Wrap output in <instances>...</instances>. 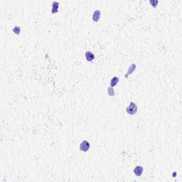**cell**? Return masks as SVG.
Listing matches in <instances>:
<instances>
[{
  "mask_svg": "<svg viewBox=\"0 0 182 182\" xmlns=\"http://www.w3.org/2000/svg\"><path fill=\"white\" fill-rule=\"evenodd\" d=\"M101 16V11L100 10H95L93 14V20L95 22H98Z\"/></svg>",
  "mask_w": 182,
  "mask_h": 182,
  "instance_id": "277c9868",
  "label": "cell"
},
{
  "mask_svg": "<svg viewBox=\"0 0 182 182\" xmlns=\"http://www.w3.org/2000/svg\"><path fill=\"white\" fill-rule=\"evenodd\" d=\"M12 31L15 34H16V35H19L20 33H21V27L19 26H16L14 27V29H12Z\"/></svg>",
  "mask_w": 182,
  "mask_h": 182,
  "instance_id": "9c48e42d",
  "label": "cell"
},
{
  "mask_svg": "<svg viewBox=\"0 0 182 182\" xmlns=\"http://www.w3.org/2000/svg\"><path fill=\"white\" fill-rule=\"evenodd\" d=\"M137 105L134 102H131L130 105L126 108V112L130 115H134L137 112Z\"/></svg>",
  "mask_w": 182,
  "mask_h": 182,
  "instance_id": "6da1fadb",
  "label": "cell"
},
{
  "mask_svg": "<svg viewBox=\"0 0 182 182\" xmlns=\"http://www.w3.org/2000/svg\"><path fill=\"white\" fill-rule=\"evenodd\" d=\"M149 3L153 7H157V4L159 3V1H157V0H150Z\"/></svg>",
  "mask_w": 182,
  "mask_h": 182,
  "instance_id": "8fae6325",
  "label": "cell"
},
{
  "mask_svg": "<svg viewBox=\"0 0 182 182\" xmlns=\"http://www.w3.org/2000/svg\"><path fill=\"white\" fill-rule=\"evenodd\" d=\"M90 144L88 141L84 140L80 144V150L83 152H86L90 149Z\"/></svg>",
  "mask_w": 182,
  "mask_h": 182,
  "instance_id": "7a4b0ae2",
  "label": "cell"
},
{
  "mask_svg": "<svg viewBox=\"0 0 182 182\" xmlns=\"http://www.w3.org/2000/svg\"><path fill=\"white\" fill-rule=\"evenodd\" d=\"M143 171H144V169H143L142 166H136L134 169V174L137 176H142V173H143Z\"/></svg>",
  "mask_w": 182,
  "mask_h": 182,
  "instance_id": "8992f818",
  "label": "cell"
},
{
  "mask_svg": "<svg viewBox=\"0 0 182 182\" xmlns=\"http://www.w3.org/2000/svg\"><path fill=\"white\" fill-rule=\"evenodd\" d=\"M136 68H137V66H136V64H135V63H132L131 65L130 66V67H129V68H128L127 73L125 74V78H129V76H130V75H131V74L133 73H134V70H136Z\"/></svg>",
  "mask_w": 182,
  "mask_h": 182,
  "instance_id": "3957f363",
  "label": "cell"
},
{
  "mask_svg": "<svg viewBox=\"0 0 182 182\" xmlns=\"http://www.w3.org/2000/svg\"><path fill=\"white\" fill-rule=\"evenodd\" d=\"M108 95L110 96V97H113V96L115 95V92L114 89H113V88H112V87H109L108 88Z\"/></svg>",
  "mask_w": 182,
  "mask_h": 182,
  "instance_id": "30bf717a",
  "label": "cell"
},
{
  "mask_svg": "<svg viewBox=\"0 0 182 182\" xmlns=\"http://www.w3.org/2000/svg\"><path fill=\"white\" fill-rule=\"evenodd\" d=\"M85 56L86 60L88 61V62H92V61H94L95 58V56L94 53H93V52H91V51H87L86 53H85Z\"/></svg>",
  "mask_w": 182,
  "mask_h": 182,
  "instance_id": "5b68a950",
  "label": "cell"
},
{
  "mask_svg": "<svg viewBox=\"0 0 182 182\" xmlns=\"http://www.w3.org/2000/svg\"><path fill=\"white\" fill-rule=\"evenodd\" d=\"M58 7H59V2H53V3H52V9H51L52 14H55V13L58 12Z\"/></svg>",
  "mask_w": 182,
  "mask_h": 182,
  "instance_id": "52a82bcc",
  "label": "cell"
},
{
  "mask_svg": "<svg viewBox=\"0 0 182 182\" xmlns=\"http://www.w3.org/2000/svg\"><path fill=\"white\" fill-rule=\"evenodd\" d=\"M119 80H120V79H119L118 77L117 76L112 77V79H111V81H110V87L113 88V87L116 86L117 84L119 83Z\"/></svg>",
  "mask_w": 182,
  "mask_h": 182,
  "instance_id": "ba28073f",
  "label": "cell"
}]
</instances>
